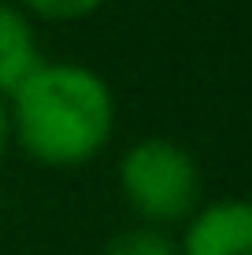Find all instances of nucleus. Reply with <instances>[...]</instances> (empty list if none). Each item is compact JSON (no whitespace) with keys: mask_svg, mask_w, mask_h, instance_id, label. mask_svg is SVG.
<instances>
[{"mask_svg":"<svg viewBox=\"0 0 252 255\" xmlns=\"http://www.w3.org/2000/svg\"><path fill=\"white\" fill-rule=\"evenodd\" d=\"M7 115L33 159L74 166L108 144L115 126V96L85 63H41L11 93Z\"/></svg>","mask_w":252,"mask_h":255,"instance_id":"f257e3e1","label":"nucleus"},{"mask_svg":"<svg viewBox=\"0 0 252 255\" xmlns=\"http://www.w3.org/2000/svg\"><path fill=\"white\" fill-rule=\"evenodd\" d=\"M119 185L137 215L152 222H175V218L193 215L201 200V170L182 144L163 137H145L123 152Z\"/></svg>","mask_w":252,"mask_h":255,"instance_id":"f03ea898","label":"nucleus"},{"mask_svg":"<svg viewBox=\"0 0 252 255\" xmlns=\"http://www.w3.org/2000/svg\"><path fill=\"white\" fill-rule=\"evenodd\" d=\"M178 255H252V200H215L193 211Z\"/></svg>","mask_w":252,"mask_h":255,"instance_id":"7ed1b4c3","label":"nucleus"},{"mask_svg":"<svg viewBox=\"0 0 252 255\" xmlns=\"http://www.w3.org/2000/svg\"><path fill=\"white\" fill-rule=\"evenodd\" d=\"M45 59L26 11L0 0V93H15Z\"/></svg>","mask_w":252,"mask_h":255,"instance_id":"20e7f679","label":"nucleus"},{"mask_svg":"<svg viewBox=\"0 0 252 255\" xmlns=\"http://www.w3.org/2000/svg\"><path fill=\"white\" fill-rule=\"evenodd\" d=\"M104 255H178V244L160 226H130L111 237Z\"/></svg>","mask_w":252,"mask_h":255,"instance_id":"39448f33","label":"nucleus"},{"mask_svg":"<svg viewBox=\"0 0 252 255\" xmlns=\"http://www.w3.org/2000/svg\"><path fill=\"white\" fill-rule=\"evenodd\" d=\"M104 0H26V7H33L37 15L45 19H56V22H67V19H82V15L97 11Z\"/></svg>","mask_w":252,"mask_h":255,"instance_id":"423d86ee","label":"nucleus"},{"mask_svg":"<svg viewBox=\"0 0 252 255\" xmlns=\"http://www.w3.org/2000/svg\"><path fill=\"white\" fill-rule=\"evenodd\" d=\"M7 137H11V115H7V104L0 100V155L7 148Z\"/></svg>","mask_w":252,"mask_h":255,"instance_id":"0eeeda50","label":"nucleus"}]
</instances>
